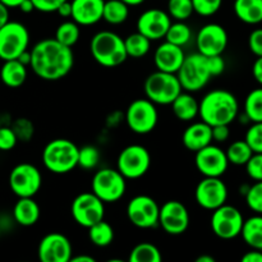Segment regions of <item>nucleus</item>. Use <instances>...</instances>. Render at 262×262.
I'll return each mask as SVG.
<instances>
[{
    "instance_id": "f257e3e1",
    "label": "nucleus",
    "mask_w": 262,
    "mask_h": 262,
    "mask_svg": "<svg viewBox=\"0 0 262 262\" xmlns=\"http://www.w3.org/2000/svg\"><path fill=\"white\" fill-rule=\"evenodd\" d=\"M30 67L33 73L43 81H59L72 71L74 55L72 48L55 38H45L30 51Z\"/></svg>"
},
{
    "instance_id": "f03ea898",
    "label": "nucleus",
    "mask_w": 262,
    "mask_h": 262,
    "mask_svg": "<svg viewBox=\"0 0 262 262\" xmlns=\"http://www.w3.org/2000/svg\"><path fill=\"white\" fill-rule=\"evenodd\" d=\"M239 112V104L234 95L228 90L217 89L207 92L200 101L199 115L209 125L233 123Z\"/></svg>"
},
{
    "instance_id": "7ed1b4c3",
    "label": "nucleus",
    "mask_w": 262,
    "mask_h": 262,
    "mask_svg": "<svg viewBox=\"0 0 262 262\" xmlns=\"http://www.w3.org/2000/svg\"><path fill=\"white\" fill-rule=\"evenodd\" d=\"M92 58L105 68L120 66L128 58L124 40L113 31H100L90 42Z\"/></svg>"
},
{
    "instance_id": "20e7f679",
    "label": "nucleus",
    "mask_w": 262,
    "mask_h": 262,
    "mask_svg": "<svg viewBox=\"0 0 262 262\" xmlns=\"http://www.w3.org/2000/svg\"><path fill=\"white\" fill-rule=\"evenodd\" d=\"M79 148L67 138H55L42 150V163L54 174H67L78 166Z\"/></svg>"
},
{
    "instance_id": "39448f33",
    "label": "nucleus",
    "mask_w": 262,
    "mask_h": 262,
    "mask_svg": "<svg viewBox=\"0 0 262 262\" xmlns=\"http://www.w3.org/2000/svg\"><path fill=\"white\" fill-rule=\"evenodd\" d=\"M182 89L187 92H197L204 89L211 79L207 56L200 53L186 55L181 68L177 72Z\"/></svg>"
},
{
    "instance_id": "423d86ee",
    "label": "nucleus",
    "mask_w": 262,
    "mask_h": 262,
    "mask_svg": "<svg viewBox=\"0 0 262 262\" xmlns=\"http://www.w3.org/2000/svg\"><path fill=\"white\" fill-rule=\"evenodd\" d=\"M182 90L183 89L176 73L156 71L145 81L146 97L155 105H170Z\"/></svg>"
},
{
    "instance_id": "0eeeda50",
    "label": "nucleus",
    "mask_w": 262,
    "mask_h": 262,
    "mask_svg": "<svg viewBox=\"0 0 262 262\" xmlns=\"http://www.w3.org/2000/svg\"><path fill=\"white\" fill-rule=\"evenodd\" d=\"M91 188L92 192L104 204H113L119 201L124 196L127 189V179L118 169H100L92 178Z\"/></svg>"
},
{
    "instance_id": "6e6552de",
    "label": "nucleus",
    "mask_w": 262,
    "mask_h": 262,
    "mask_svg": "<svg viewBox=\"0 0 262 262\" xmlns=\"http://www.w3.org/2000/svg\"><path fill=\"white\" fill-rule=\"evenodd\" d=\"M30 45V32L27 27L19 22L5 23L0 28V59L10 60L27 50Z\"/></svg>"
},
{
    "instance_id": "1a4fd4ad",
    "label": "nucleus",
    "mask_w": 262,
    "mask_h": 262,
    "mask_svg": "<svg viewBox=\"0 0 262 262\" xmlns=\"http://www.w3.org/2000/svg\"><path fill=\"white\" fill-rule=\"evenodd\" d=\"M159 113L151 100L137 99L132 101L125 112V122L129 129L137 135H147L158 125Z\"/></svg>"
},
{
    "instance_id": "9d476101",
    "label": "nucleus",
    "mask_w": 262,
    "mask_h": 262,
    "mask_svg": "<svg viewBox=\"0 0 262 262\" xmlns=\"http://www.w3.org/2000/svg\"><path fill=\"white\" fill-rule=\"evenodd\" d=\"M151 166V155L145 146L129 145L120 151L117 169L125 179H138L145 176Z\"/></svg>"
},
{
    "instance_id": "9b49d317",
    "label": "nucleus",
    "mask_w": 262,
    "mask_h": 262,
    "mask_svg": "<svg viewBox=\"0 0 262 262\" xmlns=\"http://www.w3.org/2000/svg\"><path fill=\"white\" fill-rule=\"evenodd\" d=\"M41 184H42V176L32 164H18L9 174V187L18 199L33 197L40 191Z\"/></svg>"
},
{
    "instance_id": "f8f14e48",
    "label": "nucleus",
    "mask_w": 262,
    "mask_h": 262,
    "mask_svg": "<svg viewBox=\"0 0 262 262\" xmlns=\"http://www.w3.org/2000/svg\"><path fill=\"white\" fill-rule=\"evenodd\" d=\"M71 212L77 224L90 228L95 223L104 219L105 204L94 192H83L73 200Z\"/></svg>"
},
{
    "instance_id": "ddd939ff",
    "label": "nucleus",
    "mask_w": 262,
    "mask_h": 262,
    "mask_svg": "<svg viewBox=\"0 0 262 262\" xmlns=\"http://www.w3.org/2000/svg\"><path fill=\"white\" fill-rule=\"evenodd\" d=\"M243 215L237 207L224 204L212 211L211 229L222 239H233L241 235L243 227Z\"/></svg>"
},
{
    "instance_id": "4468645a",
    "label": "nucleus",
    "mask_w": 262,
    "mask_h": 262,
    "mask_svg": "<svg viewBox=\"0 0 262 262\" xmlns=\"http://www.w3.org/2000/svg\"><path fill=\"white\" fill-rule=\"evenodd\" d=\"M160 206L152 197L138 194L133 197L127 206V216L135 227L140 229H151L159 225Z\"/></svg>"
},
{
    "instance_id": "2eb2a0df",
    "label": "nucleus",
    "mask_w": 262,
    "mask_h": 262,
    "mask_svg": "<svg viewBox=\"0 0 262 262\" xmlns=\"http://www.w3.org/2000/svg\"><path fill=\"white\" fill-rule=\"evenodd\" d=\"M194 199L202 209L214 211L227 204L228 187L220 177H205L196 187Z\"/></svg>"
},
{
    "instance_id": "dca6fc26",
    "label": "nucleus",
    "mask_w": 262,
    "mask_h": 262,
    "mask_svg": "<svg viewBox=\"0 0 262 262\" xmlns=\"http://www.w3.org/2000/svg\"><path fill=\"white\" fill-rule=\"evenodd\" d=\"M159 225L166 234H183L189 227L188 210L181 201H166L159 211Z\"/></svg>"
},
{
    "instance_id": "f3484780",
    "label": "nucleus",
    "mask_w": 262,
    "mask_h": 262,
    "mask_svg": "<svg viewBox=\"0 0 262 262\" xmlns=\"http://www.w3.org/2000/svg\"><path fill=\"white\" fill-rule=\"evenodd\" d=\"M37 256L42 262H69L73 256V248L64 234L49 233L38 243Z\"/></svg>"
},
{
    "instance_id": "a211bd4d",
    "label": "nucleus",
    "mask_w": 262,
    "mask_h": 262,
    "mask_svg": "<svg viewBox=\"0 0 262 262\" xmlns=\"http://www.w3.org/2000/svg\"><path fill=\"white\" fill-rule=\"evenodd\" d=\"M196 46L199 53L205 56L223 55L228 46L227 30L217 23L205 25L197 33Z\"/></svg>"
},
{
    "instance_id": "6ab92c4d",
    "label": "nucleus",
    "mask_w": 262,
    "mask_h": 262,
    "mask_svg": "<svg viewBox=\"0 0 262 262\" xmlns=\"http://www.w3.org/2000/svg\"><path fill=\"white\" fill-rule=\"evenodd\" d=\"M194 164L204 177H222L229 166L225 151L211 143L197 151Z\"/></svg>"
},
{
    "instance_id": "aec40b11",
    "label": "nucleus",
    "mask_w": 262,
    "mask_h": 262,
    "mask_svg": "<svg viewBox=\"0 0 262 262\" xmlns=\"http://www.w3.org/2000/svg\"><path fill=\"white\" fill-rule=\"evenodd\" d=\"M171 25V18L168 12L151 8L145 10L137 19V31L151 41L160 40L165 37L169 26Z\"/></svg>"
},
{
    "instance_id": "412c9836",
    "label": "nucleus",
    "mask_w": 262,
    "mask_h": 262,
    "mask_svg": "<svg viewBox=\"0 0 262 262\" xmlns=\"http://www.w3.org/2000/svg\"><path fill=\"white\" fill-rule=\"evenodd\" d=\"M184 58H186V54H184L182 46L165 41L155 50L154 63H155L158 71L177 73L183 63Z\"/></svg>"
},
{
    "instance_id": "4be33fe9",
    "label": "nucleus",
    "mask_w": 262,
    "mask_h": 262,
    "mask_svg": "<svg viewBox=\"0 0 262 262\" xmlns=\"http://www.w3.org/2000/svg\"><path fill=\"white\" fill-rule=\"evenodd\" d=\"M72 19L79 26H92L102 19L105 0H71Z\"/></svg>"
},
{
    "instance_id": "5701e85b",
    "label": "nucleus",
    "mask_w": 262,
    "mask_h": 262,
    "mask_svg": "<svg viewBox=\"0 0 262 262\" xmlns=\"http://www.w3.org/2000/svg\"><path fill=\"white\" fill-rule=\"evenodd\" d=\"M182 141L187 150L192 152H197L204 148L205 146L212 142V128L205 122L192 123L186 128L182 136Z\"/></svg>"
},
{
    "instance_id": "b1692460",
    "label": "nucleus",
    "mask_w": 262,
    "mask_h": 262,
    "mask_svg": "<svg viewBox=\"0 0 262 262\" xmlns=\"http://www.w3.org/2000/svg\"><path fill=\"white\" fill-rule=\"evenodd\" d=\"M41 215L40 206L33 197H19L13 207V217L22 227H32Z\"/></svg>"
},
{
    "instance_id": "393cba45",
    "label": "nucleus",
    "mask_w": 262,
    "mask_h": 262,
    "mask_svg": "<svg viewBox=\"0 0 262 262\" xmlns=\"http://www.w3.org/2000/svg\"><path fill=\"white\" fill-rule=\"evenodd\" d=\"M0 79L5 86L10 89L20 87L27 79V67L20 63L18 59L4 60L0 69Z\"/></svg>"
},
{
    "instance_id": "a878e982",
    "label": "nucleus",
    "mask_w": 262,
    "mask_h": 262,
    "mask_svg": "<svg viewBox=\"0 0 262 262\" xmlns=\"http://www.w3.org/2000/svg\"><path fill=\"white\" fill-rule=\"evenodd\" d=\"M170 105L177 119L182 122H191L199 117L200 102L192 96L191 92H181Z\"/></svg>"
},
{
    "instance_id": "bb28decb",
    "label": "nucleus",
    "mask_w": 262,
    "mask_h": 262,
    "mask_svg": "<svg viewBox=\"0 0 262 262\" xmlns=\"http://www.w3.org/2000/svg\"><path fill=\"white\" fill-rule=\"evenodd\" d=\"M233 9L238 19L247 25L262 22V0H235Z\"/></svg>"
},
{
    "instance_id": "cd10ccee",
    "label": "nucleus",
    "mask_w": 262,
    "mask_h": 262,
    "mask_svg": "<svg viewBox=\"0 0 262 262\" xmlns=\"http://www.w3.org/2000/svg\"><path fill=\"white\" fill-rule=\"evenodd\" d=\"M243 241L252 250L262 251V215L256 214L243 222L241 230Z\"/></svg>"
},
{
    "instance_id": "c85d7f7f",
    "label": "nucleus",
    "mask_w": 262,
    "mask_h": 262,
    "mask_svg": "<svg viewBox=\"0 0 262 262\" xmlns=\"http://www.w3.org/2000/svg\"><path fill=\"white\" fill-rule=\"evenodd\" d=\"M129 7L122 0H107L104 3L102 19L109 25H122L128 19Z\"/></svg>"
},
{
    "instance_id": "c756f323",
    "label": "nucleus",
    "mask_w": 262,
    "mask_h": 262,
    "mask_svg": "<svg viewBox=\"0 0 262 262\" xmlns=\"http://www.w3.org/2000/svg\"><path fill=\"white\" fill-rule=\"evenodd\" d=\"M87 229H89L90 241L96 247H107L114 241V229L104 219L95 223L94 225H91Z\"/></svg>"
},
{
    "instance_id": "7c9ffc66",
    "label": "nucleus",
    "mask_w": 262,
    "mask_h": 262,
    "mask_svg": "<svg viewBox=\"0 0 262 262\" xmlns=\"http://www.w3.org/2000/svg\"><path fill=\"white\" fill-rule=\"evenodd\" d=\"M125 51L127 55L133 59H141L147 55L151 49V40H148L142 33L137 32L130 33L124 40Z\"/></svg>"
},
{
    "instance_id": "2f4dec72",
    "label": "nucleus",
    "mask_w": 262,
    "mask_h": 262,
    "mask_svg": "<svg viewBox=\"0 0 262 262\" xmlns=\"http://www.w3.org/2000/svg\"><path fill=\"white\" fill-rule=\"evenodd\" d=\"M128 260L129 262H160L163 260V256L155 245L143 242L133 247Z\"/></svg>"
},
{
    "instance_id": "473e14b6",
    "label": "nucleus",
    "mask_w": 262,
    "mask_h": 262,
    "mask_svg": "<svg viewBox=\"0 0 262 262\" xmlns=\"http://www.w3.org/2000/svg\"><path fill=\"white\" fill-rule=\"evenodd\" d=\"M225 154H227L229 164H233V165H246L247 161L251 159V156L253 155V151L250 147V145L245 140H242L234 141L233 143H230Z\"/></svg>"
},
{
    "instance_id": "72a5a7b5",
    "label": "nucleus",
    "mask_w": 262,
    "mask_h": 262,
    "mask_svg": "<svg viewBox=\"0 0 262 262\" xmlns=\"http://www.w3.org/2000/svg\"><path fill=\"white\" fill-rule=\"evenodd\" d=\"M164 38L168 42H171L174 45H178L183 48L184 45H187L191 41L192 31L189 28V26L187 23H184V20H177L176 23H171L169 26Z\"/></svg>"
},
{
    "instance_id": "f704fd0d",
    "label": "nucleus",
    "mask_w": 262,
    "mask_h": 262,
    "mask_svg": "<svg viewBox=\"0 0 262 262\" xmlns=\"http://www.w3.org/2000/svg\"><path fill=\"white\" fill-rule=\"evenodd\" d=\"M79 36H81V30H79L78 23L74 20H66L58 26L54 38L63 45L72 48L79 40Z\"/></svg>"
},
{
    "instance_id": "c9c22d12",
    "label": "nucleus",
    "mask_w": 262,
    "mask_h": 262,
    "mask_svg": "<svg viewBox=\"0 0 262 262\" xmlns=\"http://www.w3.org/2000/svg\"><path fill=\"white\" fill-rule=\"evenodd\" d=\"M245 114L252 123L262 122V87L255 89L245 100Z\"/></svg>"
},
{
    "instance_id": "e433bc0d",
    "label": "nucleus",
    "mask_w": 262,
    "mask_h": 262,
    "mask_svg": "<svg viewBox=\"0 0 262 262\" xmlns=\"http://www.w3.org/2000/svg\"><path fill=\"white\" fill-rule=\"evenodd\" d=\"M194 13L192 0H168V14L176 20H186Z\"/></svg>"
},
{
    "instance_id": "4c0bfd02",
    "label": "nucleus",
    "mask_w": 262,
    "mask_h": 262,
    "mask_svg": "<svg viewBox=\"0 0 262 262\" xmlns=\"http://www.w3.org/2000/svg\"><path fill=\"white\" fill-rule=\"evenodd\" d=\"M100 151L99 148L92 145L83 146L78 151V166L84 170H92L96 168L100 163Z\"/></svg>"
},
{
    "instance_id": "58836bf2",
    "label": "nucleus",
    "mask_w": 262,
    "mask_h": 262,
    "mask_svg": "<svg viewBox=\"0 0 262 262\" xmlns=\"http://www.w3.org/2000/svg\"><path fill=\"white\" fill-rule=\"evenodd\" d=\"M245 197L247 206L255 214L262 215V181L255 182V184L250 186Z\"/></svg>"
},
{
    "instance_id": "ea45409f",
    "label": "nucleus",
    "mask_w": 262,
    "mask_h": 262,
    "mask_svg": "<svg viewBox=\"0 0 262 262\" xmlns=\"http://www.w3.org/2000/svg\"><path fill=\"white\" fill-rule=\"evenodd\" d=\"M223 0H192L194 13L201 17H210L219 12Z\"/></svg>"
},
{
    "instance_id": "a19ab883",
    "label": "nucleus",
    "mask_w": 262,
    "mask_h": 262,
    "mask_svg": "<svg viewBox=\"0 0 262 262\" xmlns=\"http://www.w3.org/2000/svg\"><path fill=\"white\" fill-rule=\"evenodd\" d=\"M246 142L250 145L255 154H262V122L253 123L246 133Z\"/></svg>"
},
{
    "instance_id": "79ce46f5",
    "label": "nucleus",
    "mask_w": 262,
    "mask_h": 262,
    "mask_svg": "<svg viewBox=\"0 0 262 262\" xmlns=\"http://www.w3.org/2000/svg\"><path fill=\"white\" fill-rule=\"evenodd\" d=\"M12 129L14 130L15 136H17L18 141H30L33 136V124L31 120L26 119V118H19L13 123Z\"/></svg>"
},
{
    "instance_id": "37998d69",
    "label": "nucleus",
    "mask_w": 262,
    "mask_h": 262,
    "mask_svg": "<svg viewBox=\"0 0 262 262\" xmlns=\"http://www.w3.org/2000/svg\"><path fill=\"white\" fill-rule=\"evenodd\" d=\"M246 171L248 177L255 182L262 181V154H255L251 156L250 160L246 164Z\"/></svg>"
},
{
    "instance_id": "c03bdc74",
    "label": "nucleus",
    "mask_w": 262,
    "mask_h": 262,
    "mask_svg": "<svg viewBox=\"0 0 262 262\" xmlns=\"http://www.w3.org/2000/svg\"><path fill=\"white\" fill-rule=\"evenodd\" d=\"M18 138L14 130L9 127L0 125V151H10L15 147Z\"/></svg>"
},
{
    "instance_id": "a18cd8bd",
    "label": "nucleus",
    "mask_w": 262,
    "mask_h": 262,
    "mask_svg": "<svg viewBox=\"0 0 262 262\" xmlns=\"http://www.w3.org/2000/svg\"><path fill=\"white\" fill-rule=\"evenodd\" d=\"M248 48L256 56H262V28H256L250 33Z\"/></svg>"
},
{
    "instance_id": "49530a36",
    "label": "nucleus",
    "mask_w": 262,
    "mask_h": 262,
    "mask_svg": "<svg viewBox=\"0 0 262 262\" xmlns=\"http://www.w3.org/2000/svg\"><path fill=\"white\" fill-rule=\"evenodd\" d=\"M36 10L42 13H53L58 10L60 4L66 0H31Z\"/></svg>"
},
{
    "instance_id": "de8ad7c7",
    "label": "nucleus",
    "mask_w": 262,
    "mask_h": 262,
    "mask_svg": "<svg viewBox=\"0 0 262 262\" xmlns=\"http://www.w3.org/2000/svg\"><path fill=\"white\" fill-rule=\"evenodd\" d=\"M207 66L212 77L220 76L225 71V60L222 55L207 56Z\"/></svg>"
},
{
    "instance_id": "09e8293b",
    "label": "nucleus",
    "mask_w": 262,
    "mask_h": 262,
    "mask_svg": "<svg viewBox=\"0 0 262 262\" xmlns=\"http://www.w3.org/2000/svg\"><path fill=\"white\" fill-rule=\"evenodd\" d=\"M212 128V141L216 142H225L230 136V129L228 124L214 125Z\"/></svg>"
},
{
    "instance_id": "8fccbe9b",
    "label": "nucleus",
    "mask_w": 262,
    "mask_h": 262,
    "mask_svg": "<svg viewBox=\"0 0 262 262\" xmlns=\"http://www.w3.org/2000/svg\"><path fill=\"white\" fill-rule=\"evenodd\" d=\"M242 262H262V251L251 250L242 256Z\"/></svg>"
},
{
    "instance_id": "3c124183",
    "label": "nucleus",
    "mask_w": 262,
    "mask_h": 262,
    "mask_svg": "<svg viewBox=\"0 0 262 262\" xmlns=\"http://www.w3.org/2000/svg\"><path fill=\"white\" fill-rule=\"evenodd\" d=\"M252 74L253 78L258 82L262 86V56H258L255 60L252 67Z\"/></svg>"
},
{
    "instance_id": "603ef678",
    "label": "nucleus",
    "mask_w": 262,
    "mask_h": 262,
    "mask_svg": "<svg viewBox=\"0 0 262 262\" xmlns=\"http://www.w3.org/2000/svg\"><path fill=\"white\" fill-rule=\"evenodd\" d=\"M56 13H58L60 17L63 18H69L72 17V3L71 0H66V2H63L60 4V7L58 8V10H56Z\"/></svg>"
},
{
    "instance_id": "864d4df0",
    "label": "nucleus",
    "mask_w": 262,
    "mask_h": 262,
    "mask_svg": "<svg viewBox=\"0 0 262 262\" xmlns=\"http://www.w3.org/2000/svg\"><path fill=\"white\" fill-rule=\"evenodd\" d=\"M7 22H9V8L0 2V28Z\"/></svg>"
},
{
    "instance_id": "5fc2aeb1",
    "label": "nucleus",
    "mask_w": 262,
    "mask_h": 262,
    "mask_svg": "<svg viewBox=\"0 0 262 262\" xmlns=\"http://www.w3.org/2000/svg\"><path fill=\"white\" fill-rule=\"evenodd\" d=\"M18 8H19L23 13H31L35 10V7H33L31 0H23V2L18 5Z\"/></svg>"
},
{
    "instance_id": "6e6d98bb",
    "label": "nucleus",
    "mask_w": 262,
    "mask_h": 262,
    "mask_svg": "<svg viewBox=\"0 0 262 262\" xmlns=\"http://www.w3.org/2000/svg\"><path fill=\"white\" fill-rule=\"evenodd\" d=\"M71 262H95V258L89 255H79V256H72Z\"/></svg>"
},
{
    "instance_id": "4d7b16f0",
    "label": "nucleus",
    "mask_w": 262,
    "mask_h": 262,
    "mask_svg": "<svg viewBox=\"0 0 262 262\" xmlns=\"http://www.w3.org/2000/svg\"><path fill=\"white\" fill-rule=\"evenodd\" d=\"M18 60H19L22 64H25L26 67L30 66V61H31V54H30V51H28V50L23 51V53L20 54L19 56H18Z\"/></svg>"
},
{
    "instance_id": "13d9d810",
    "label": "nucleus",
    "mask_w": 262,
    "mask_h": 262,
    "mask_svg": "<svg viewBox=\"0 0 262 262\" xmlns=\"http://www.w3.org/2000/svg\"><path fill=\"white\" fill-rule=\"evenodd\" d=\"M4 5L8 8H18V5L23 2V0H0Z\"/></svg>"
},
{
    "instance_id": "bf43d9fd",
    "label": "nucleus",
    "mask_w": 262,
    "mask_h": 262,
    "mask_svg": "<svg viewBox=\"0 0 262 262\" xmlns=\"http://www.w3.org/2000/svg\"><path fill=\"white\" fill-rule=\"evenodd\" d=\"M196 262H215V258L209 255H202L196 258Z\"/></svg>"
},
{
    "instance_id": "052dcab7",
    "label": "nucleus",
    "mask_w": 262,
    "mask_h": 262,
    "mask_svg": "<svg viewBox=\"0 0 262 262\" xmlns=\"http://www.w3.org/2000/svg\"><path fill=\"white\" fill-rule=\"evenodd\" d=\"M123 3H125V4L128 5V7H137V5H141L142 4L145 0H122Z\"/></svg>"
},
{
    "instance_id": "680f3d73",
    "label": "nucleus",
    "mask_w": 262,
    "mask_h": 262,
    "mask_svg": "<svg viewBox=\"0 0 262 262\" xmlns=\"http://www.w3.org/2000/svg\"><path fill=\"white\" fill-rule=\"evenodd\" d=\"M0 125H2V124H0Z\"/></svg>"
}]
</instances>
